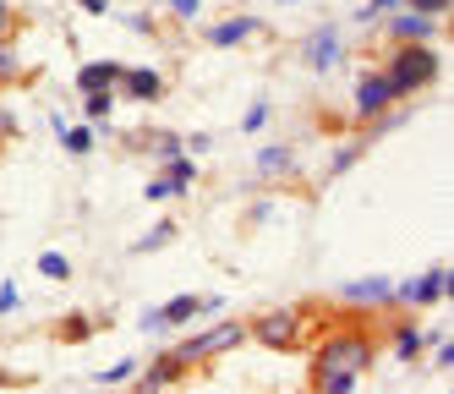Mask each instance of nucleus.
<instances>
[{"mask_svg": "<svg viewBox=\"0 0 454 394\" xmlns=\"http://www.w3.org/2000/svg\"><path fill=\"white\" fill-rule=\"evenodd\" d=\"M449 296V263H438V269H427V274H416V280H405V285H395V307H433V302H443Z\"/></svg>", "mask_w": 454, "mask_h": 394, "instance_id": "obj_6", "label": "nucleus"}, {"mask_svg": "<svg viewBox=\"0 0 454 394\" xmlns=\"http://www.w3.org/2000/svg\"><path fill=\"white\" fill-rule=\"evenodd\" d=\"M269 126V105H252L247 115H241V131H263Z\"/></svg>", "mask_w": 454, "mask_h": 394, "instance_id": "obj_35", "label": "nucleus"}, {"mask_svg": "<svg viewBox=\"0 0 454 394\" xmlns=\"http://www.w3.org/2000/svg\"><path fill=\"white\" fill-rule=\"evenodd\" d=\"M12 138H17V110L0 105V143H12Z\"/></svg>", "mask_w": 454, "mask_h": 394, "instance_id": "obj_36", "label": "nucleus"}, {"mask_svg": "<svg viewBox=\"0 0 454 394\" xmlns=\"http://www.w3.org/2000/svg\"><path fill=\"white\" fill-rule=\"evenodd\" d=\"M0 33H17V12H12V0H0Z\"/></svg>", "mask_w": 454, "mask_h": 394, "instance_id": "obj_37", "label": "nucleus"}, {"mask_svg": "<svg viewBox=\"0 0 454 394\" xmlns=\"http://www.w3.org/2000/svg\"><path fill=\"white\" fill-rule=\"evenodd\" d=\"M372 361H378V340H372V328H362V323H350V328H329V335H323V345L312 351V389H323L334 373L362 378V373H372Z\"/></svg>", "mask_w": 454, "mask_h": 394, "instance_id": "obj_1", "label": "nucleus"}, {"mask_svg": "<svg viewBox=\"0 0 454 394\" xmlns=\"http://www.w3.org/2000/svg\"><path fill=\"white\" fill-rule=\"evenodd\" d=\"M383 28H388V39H395V44H427V39H438L443 22H438V17H421V12L405 6V12H388Z\"/></svg>", "mask_w": 454, "mask_h": 394, "instance_id": "obj_9", "label": "nucleus"}, {"mask_svg": "<svg viewBox=\"0 0 454 394\" xmlns=\"http://www.w3.org/2000/svg\"><path fill=\"white\" fill-rule=\"evenodd\" d=\"M55 138H60V148H67L72 159H82V154H93V131H88V126H60V131H55Z\"/></svg>", "mask_w": 454, "mask_h": 394, "instance_id": "obj_24", "label": "nucleus"}, {"mask_svg": "<svg viewBox=\"0 0 454 394\" xmlns=\"http://www.w3.org/2000/svg\"><path fill=\"white\" fill-rule=\"evenodd\" d=\"M137 378V361L126 356V361H115V367H105V373H93V383L99 389H121V383H132Z\"/></svg>", "mask_w": 454, "mask_h": 394, "instance_id": "obj_25", "label": "nucleus"}, {"mask_svg": "<svg viewBox=\"0 0 454 394\" xmlns=\"http://www.w3.org/2000/svg\"><path fill=\"white\" fill-rule=\"evenodd\" d=\"M22 77V55H17V33H0V88Z\"/></svg>", "mask_w": 454, "mask_h": 394, "instance_id": "obj_19", "label": "nucleus"}, {"mask_svg": "<svg viewBox=\"0 0 454 394\" xmlns=\"http://www.w3.org/2000/svg\"><path fill=\"white\" fill-rule=\"evenodd\" d=\"M340 302H345V307H362V312L395 307V280H388V274H362V280H345V285H340Z\"/></svg>", "mask_w": 454, "mask_h": 394, "instance_id": "obj_7", "label": "nucleus"}, {"mask_svg": "<svg viewBox=\"0 0 454 394\" xmlns=\"http://www.w3.org/2000/svg\"><path fill=\"white\" fill-rule=\"evenodd\" d=\"M126 28H132V33H153V17L148 12H132V17H126Z\"/></svg>", "mask_w": 454, "mask_h": 394, "instance_id": "obj_38", "label": "nucleus"}, {"mask_svg": "<svg viewBox=\"0 0 454 394\" xmlns=\"http://www.w3.org/2000/svg\"><path fill=\"white\" fill-rule=\"evenodd\" d=\"M252 33H257V17H224V22H214V28H203V39L214 44V50H236V44H247L252 39Z\"/></svg>", "mask_w": 454, "mask_h": 394, "instance_id": "obj_13", "label": "nucleus"}, {"mask_svg": "<svg viewBox=\"0 0 454 394\" xmlns=\"http://www.w3.org/2000/svg\"><path fill=\"white\" fill-rule=\"evenodd\" d=\"M170 17H181V22H203V0H159Z\"/></svg>", "mask_w": 454, "mask_h": 394, "instance_id": "obj_27", "label": "nucleus"}, {"mask_svg": "<svg viewBox=\"0 0 454 394\" xmlns=\"http://www.w3.org/2000/svg\"><path fill=\"white\" fill-rule=\"evenodd\" d=\"M219 302L214 296H176V302H165L159 312H165V323L170 328H181V323H192V318H203V312H214Z\"/></svg>", "mask_w": 454, "mask_h": 394, "instance_id": "obj_16", "label": "nucleus"}, {"mask_svg": "<svg viewBox=\"0 0 454 394\" xmlns=\"http://www.w3.org/2000/svg\"><path fill=\"white\" fill-rule=\"evenodd\" d=\"M257 176H263V181H285V176H296V154H290V143H269V148H257Z\"/></svg>", "mask_w": 454, "mask_h": 394, "instance_id": "obj_14", "label": "nucleus"}, {"mask_svg": "<svg viewBox=\"0 0 454 394\" xmlns=\"http://www.w3.org/2000/svg\"><path fill=\"white\" fill-rule=\"evenodd\" d=\"M340 60H345L340 28H334V22H317V28L307 33V39H301V66H307L312 77H329V72H334Z\"/></svg>", "mask_w": 454, "mask_h": 394, "instance_id": "obj_5", "label": "nucleus"}, {"mask_svg": "<svg viewBox=\"0 0 454 394\" xmlns=\"http://www.w3.org/2000/svg\"><path fill=\"white\" fill-rule=\"evenodd\" d=\"M247 340L269 345V351H290V345L301 340V312H296V307H274V312H263V318H252V323H247Z\"/></svg>", "mask_w": 454, "mask_h": 394, "instance_id": "obj_4", "label": "nucleus"}, {"mask_svg": "<svg viewBox=\"0 0 454 394\" xmlns=\"http://www.w3.org/2000/svg\"><path fill=\"white\" fill-rule=\"evenodd\" d=\"M279 6H296V0H279Z\"/></svg>", "mask_w": 454, "mask_h": 394, "instance_id": "obj_40", "label": "nucleus"}, {"mask_svg": "<svg viewBox=\"0 0 454 394\" xmlns=\"http://www.w3.org/2000/svg\"><path fill=\"white\" fill-rule=\"evenodd\" d=\"M121 72H126L121 60H88V66H77V93H93V88H115V83H121Z\"/></svg>", "mask_w": 454, "mask_h": 394, "instance_id": "obj_15", "label": "nucleus"}, {"mask_svg": "<svg viewBox=\"0 0 454 394\" xmlns=\"http://www.w3.org/2000/svg\"><path fill=\"white\" fill-rule=\"evenodd\" d=\"M388 105H400L395 88H388V77L378 72V66H367V72L356 77V121H372V115H383Z\"/></svg>", "mask_w": 454, "mask_h": 394, "instance_id": "obj_8", "label": "nucleus"}, {"mask_svg": "<svg viewBox=\"0 0 454 394\" xmlns=\"http://www.w3.org/2000/svg\"><path fill=\"white\" fill-rule=\"evenodd\" d=\"M186 373H192V361H181L176 351H159V356L148 361V373H143L137 383H143V389H176Z\"/></svg>", "mask_w": 454, "mask_h": 394, "instance_id": "obj_12", "label": "nucleus"}, {"mask_svg": "<svg viewBox=\"0 0 454 394\" xmlns=\"http://www.w3.org/2000/svg\"><path fill=\"white\" fill-rule=\"evenodd\" d=\"M77 6H82V12H93V17H105V12H110V0H77Z\"/></svg>", "mask_w": 454, "mask_h": 394, "instance_id": "obj_39", "label": "nucleus"}, {"mask_svg": "<svg viewBox=\"0 0 454 394\" xmlns=\"http://www.w3.org/2000/svg\"><path fill=\"white\" fill-rule=\"evenodd\" d=\"M170 241H176V225H170V219H159V225L148 230V236H137V241H132V257H148V252L170 247Z\"/></svg>", "mask_w": 454, "mask_h": 394, "instance_id": "obj_21", "label": "nucleus"}, {"mask_svg": "<svg viewBox=\"0 0 454 394\" xmlns=\"http://www.w3.org/2000/svg\"><path fill=\"white\" fill-rule=\"evenodd\" d=\"M39 274H44V280H72V257H60V252H39Z\"/></svg>", "mask_w": 454, "mask_h": 394, "instance_id": "obj_26", "label": "nucleus"}, {"mask_svg": "<svg viewBox=\"0 0 454 394\" xmlns=\"http://www.w3.org/2000/svg\"><path fill=\"white\" fill-rule=\"evenodd\" d=\"M159 170L176 181V192H192V181H198V159H192V154H176V159L159 164Z\"/></svg>", "mask_w": 454, "mask_h": 394, "instance_id": "obj_18", "label": "nucleus"}, {"mask_svg": "<svg viewBox=\"0 0 454 394\" xmlns=\"http://www.w3.org/2000/svg\"><path fill=\"white\" fill-rule=\"evenodd\" d=\"M137 328H143V335H165L170 323H165V312H159V307H148V312L137 318Z\"/></svg>", "mask_w": 454, "mask_h": 394, "instance_id": "obj_34", "label": "nucleus"}, {"mask_svg": "<svg viewBox=\"0 0 454 394\" xmlns=\"http://www.w3.org/2000/svg\"><path fill=\"white\" fill-rule=\"evenodd\" d=\"M433 335L438 328H421L416 318H400V323H388V351H395L400 361H421V351H427Z\"/></svg>", "mask_w": 454, "mask_h": 394, "instance_id": "obj_11", "label": "nucleus"}, {"mask_svg": "<svg viewBox=\"0 0 454 394\" xmlns=\"http://www.w3.org/2000/svg\"><path fill=\"white\" fill-rule=\"evenodd\" d=\"M388 12H400V0H367L356 22H378V17H388Z\"/></svg>", "mask_w": 454, "mask_h": 394, "instance_id": "obj_31", "label": "nucleus"}, {"mask_svg": "<svg viewBox=\"0 0 454 394\" xmlns=\"http://www.w3.org/2000/svg\"><path fill=\"white\" fill-rule=\"evenodd\" d=\"M55 340H67V345H82V340H93V318H82V312L60 318V323H55Z\"/></svg>", "mask_w": 454, "mask_h": 394, "instance_id": "obj_22", "label": "nucleus"}, {"mask_svg": "<svg viewBox=\"0 0 454 394\" xmlns=\"http://www.w3.org/2000/svg\"><path fill=\"white\" fill-rule=\"evenodd\" d=\"M247 340V323H214V328H198V335H186L181 345H176V356L181 361H214V356H224V351H236Z\"/></svg>", "mask_w": 454, "mask_h": 394, "instance_id": "obj_3", "label": "nucleus"}, {"mask_svg": "<svg viewBox=\"0 0 454 394\" xmlns=\"http://www.w3.org/2000/svg\"><path fill=\"white\" fill-rule=\"evenodd\" d=\"M115 88L132 98V105H153V98H165L170 83H165V72H153V66H126Z\"/></svg>", "mask_w": 454, "mask_h": 394, "instance_id": "obj_10", "label": "nucleus"}, {"mask_svg": "<svg viewBox=\"0 0 454 394\" xmlns=\"http://www.w3.org/2000/svg\"><path fill=\"white\" fill-rule=\"evenodd\" d=\"M427 345H433V367H438V373H449V367H454V351H449V335H443V328H438V335H433Z\"/></svg>", "mask_w": 454, "mask_h": 394, "instance_id": "obj_29", "label": "nucleus"}, {"mask_svg": "<svg viewBox=\"0 0 454 394\" xmlns=\"http://www.w3.org/2000/svg\"><path fill=\"white\" fill-rule=\"evenodd\" d=\"M143 148H148V159H153V164H165V159H176V154H181V138L159 126V131H143Z\"/></svg>", "mask_w": 454, "mask_h": 394, "instance_id": "obj_17", "label": "nucleus"}, {"mask_svg": "<svg viewBox=\"0 0 454 394\" xmlns=\"http://www.w3.org/2000/svg\"><path fill=\"white\" fill-rule=\"evenodd\" d=\"M143 197H148V203H170V197H181V192H176V181H170V176H153V181L143 186Z\"/></svg>", "mask_w": 454, "mask_h": 394, "instance_id": "obj_28", "label": "nucleus"}, {"mask_svg": "<svg viewBox=\"0 0 454 394\" xmlns=\"http://www.w3.org/2000/svg\"><path fill=\"white\" fill-rule=\"evenodd\" d=\"M110 110H115V88H93V93H82V115H88V121H110Z\"/></svg>", "mask_w": 454, "mask_h": 394, "instance_id": "obj_23", "label": "nucleus"}, {"mask_svg": "<svg viewBox=\"0 0 454 394\" xmlns=\"http://www.w3.org/2000/svg\"><path fill=\"white\" fill-rule=\"evenodd\" d=\"M362 154H367V143H345V148H334V154H329V164H323V181H340V176H345Z\"/></svg>", "mask_w": 454, "mask_h": 394, "instance_id": "obj_20", "label": "nucleus"}, {"mask_svg": "<svg viewBox=\"0 0 454 394\" xmlns=\"http://www.w3.org/2000/svg\"><path fill=\"white\" fill-rule=\"evenodd\" d=\"M181 154H214V138H208V131H192V138H181Z\"/></svg>", "mask_w": 454, "mask_h": 394, "instance_id": "obj_32", "label": "nucleus"}, {"mask_svg": "<svg viewBox=\"0 0 454 394\" xmlns=\"http://www.w3.org/2000/svg\"><path fill=\"white\" fill-rule=\"evenodd\" d=\"M17 307H22V290H17V280H6V285H0V318L17 312Z\"/></svg>", "mask_w": 454, "mask_h": 394, "instance_id": "obj_33", "label": "nucleus"}, {"mask_svg": "<svg viewBox=\"0 0 454 394\" xmlns=\"http://www.w3.org/2000/svg\"><path fill=\"white\" fill-rule=\"evenodd\" d=\"M400 6H411V12H421V17H449L454 0H400Z\"/></svg>", "mask_w": 454, "mask_h": 394, "instance_id": "obj_30", "label": "nucleus"}, {"mask_svg": "<svg viewBox=\"0 0 454 394\" xmlns=\"http://www.w3.org/2000/svg\"><path fill=\"white\" fill-rule=\"evenodd\" d=\"M378 72L388 77V88H395V98H416L421 88H433L438 72H443V60L427 50V44H395L383 55Z\"/></svg>", "mask_w": 454, "mask_h": 394, "instance_id": "obj_2", "label": "nucleus"}]
</instances>
